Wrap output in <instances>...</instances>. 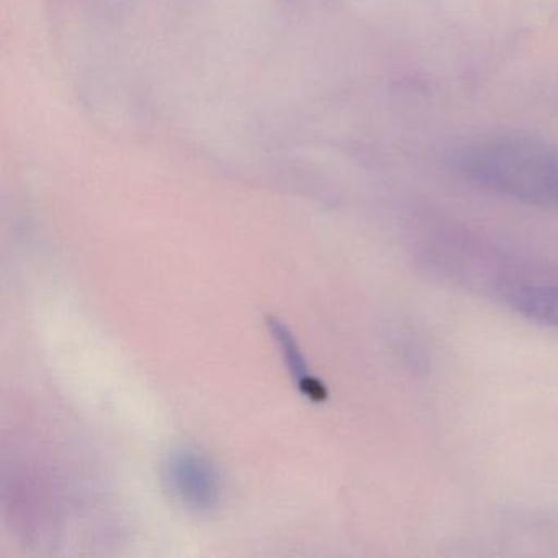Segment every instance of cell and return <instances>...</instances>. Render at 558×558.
Instances as JSON below:
<instances>
[{"mask_svg":"<svg viewBox=\"0 0 558 558\" xmlns=\"http://www.w3.org/2000/svg\"><path fill=\"white\" fill-rule=\"evenodd\" d=\"M269 325L270 329H272V335L276 336L280 348H282L287 367H289L292 377L295 378L300 390L312 401H325L326 397H328L326 388L310 374L305 359H303L302 352H300L299 345H296L295 339L292 338L287 326H283L279 319H270Z\"/></svg>","mask_w":558,"mask_h":558,"instance_id":"cell-3","label":"cell"},{"mask_svg":"<svg viewBox=\"0 0 558 558\" xmlns=\"http://www.w3.org/2000/svg\"><path fill=\"white\" fill-rule=\"evenodd\" d=\"M169 492L185 508L210 512L221 499V480L207 457L194 450H175L165 466Z\"/></svg>","mask_w":558,"mask_h":558,"instance_id":"cell-2","label":"cell"},{"mask_svg":"<svg viewBox=\"0 0 558 558\" xmlns=\"http://www.w3.org/2000/svg\"><path fill=\"white\" fill-rule=\"evenodd\" d=\"M518 312L534 322L558 326V287H531L514 295Z\"/></svg>","mask_w":558,"mask_h":558,"instance_id":"cell-4","label":"cell"},{"mask_svg":"<svg viewBox=\"0 0 558 558\" xmlns=\"http://www.w3.org/2000/svg\"><path fill=\"white\" fill-rule=\"evenodd\" d=\"M462 171L476 184L541 207H558V151L525 138H496L466 149Z\"/></svg>","mask_w":558,"mask_h":558,"instance_id":"cell-1","label":"cell"}]
</instances>
